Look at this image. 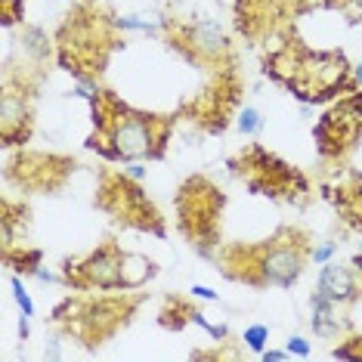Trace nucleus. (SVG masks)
I'll list each match as a JSON object with an SVG mask.
<instances>
[{"label": "nucleus", "mask_w": 362, "mask_h": 362, "mask_svg": "<svg viewBox=\"0 0 362 362\" xmlns=\"http://www.w3.org/2000/svg\"><path fill=\"white\" fill-rule=\"evenodd\" d=\"M192 294L202 300H217V291H211L208 285H192Z\"/></svg>", "instance_id": "25"}, {"label": "nucleus", "mask_w": 362, "mask_h": 362, "mask_svg": "<svg viewBox=\"0 0 362 362\" xmlns=\"http://www.w3.org/2000/svg\"><path fill=\"white\" fill-rule=\"evenodd\" d=\"M334 257V242H325L319 248H313V263H328Z\"/></svg>", "instance_id": "23"}, {"label": "nucleus", "mask_w": 362, "mask_h": 362, "mask_svg": "<svg viewBox=\"0 0 362 362\" xmlns=\"http://www.w3.org/2000/svg\"><path fill=\"white\" fill-rule=\"evenodd\" d=\"M313 136H316V149L322 158H337L347 152L362 136V93H350L332 112H325L313 127Z\"/></svg>", "instance_id": "10"}, {"label": "nucleus", "mask_w": 362, "mask_h": 362, "mask_svg": "<svg viewBox=\"0 0 362 362\" xmlns=\"http://www.w3.org/2000/svg\"><path fill=\"white\" fill-rule=\"evenodd\" d=\"M288 353H291V356L307 359L310 356V344L303 341V337H291V341H288Z\"/></svg>", "instance_id": "22"}, {"label": "nucleus", "mask_w": 362, "mask_h": 362, "mask_svg": "<svg viewBox=\"0 0 362 362\" xmlns=\"http://www.w3.org/2000/svg\"><path fill=\"white\" fill-rule=\"evenodd\" d=\"M124 174H127V177H134L136 183H139V180H146V168H143V164H136V161H127Z\"/></svg>", "instance_id": "24"}, {"label": "nucleus", "mask_w": 362, "mask_h": 362, "mask_svg": "<svg viewBox=\"0 0 362 362\" xmlns=\"http://www.w3.org/2000/svg\"><path fill=\"white\" fill-rule=\"evenodd\" d=\"M260 127H263L260 112L254 109V105H245L242 115H238V130H242L245 136H254V134H260Z\"/></svg>", "instance_id": "17"}, {"label": "nucleus", "mask_w": 362, "mask_h": 362, "mask_svg": "<svg viewBox=\"0 0 362 362\" xmlns=\"http://www.w3.org/2000/svg\"><path fill=\"white\" fill-rule=\"evenodd\" d=\"M359 4H362V0H359Z\"/></svg>", "instance_id": "28"}, {"label": "nucleus", "mask_w": 362, "mask_h": 362, "mask_svg": "<svg viewBox=\"0 0 362 362\" xmlns=\"http://www.w3.org/2000/svg\"><path fill=\"white\" fill-rule=\"evenodd\" d=\"M220 273L233 282H245L251 288H291L300 279L307 260H313L310 235L298 226H279L273 238L263 245H229L217 248Z\"/></svg>", "instance_id": "2"}, {"label": "nucleus", "mask_w": 362, "mask_h": 362, "mask_svg": "<svg viewBox=\"0 0 362 362\" xmlns=\"http://www.w3.org/2000/svg\"><path fill=\"white\" fill-rule=\"evenodd\" d=\"M332 356L334 359H347V362H362V337H347L344 347H337Z\"/></svg>", "instance_id": "20"}, {"label": "nucleus", "mask_w": 362, "mask_h": 362, "mask_svg": "<svg viewBox=\"0 0 362 362\" xmlns=\"http://www.w3.org/2000/svg\"><path fill=\"white\" fill-rule=\"evenodd\" d=\"M10 285H13V298L16 303H19V310H22V316H35V300H31V294L25 291V285H22V279L19 276H10Z\"/></svg>", "instance_id": "19"}, {"label": "nucleus", "mask_w": 362, "mask_h": 362, "mask_svg": "<svg viewBox=\"0 0 362 362\" xmlns=\"http://www.w3.org/2000/svg\"><path fill=\"white\" fill-rule=\"evenodd\" d=\"M22 4H25V0H0V10H4V25L6 28L16 25V22L22 19Z\"/></svg>", "instance_id": "21"}, {"label": "nucleus", "mask_w": 362, "mask_h": 362, "mask_svg": "<svg viewBox=\"0 0 362 362\" xmlns=\"http://www.w3.org/2000/svg\"><path fill=\"white\" fill-rule=\"evenodd\" d=\"M316 291L332 298L337 303H353L362 294V279H359V269L353 267H344V263H325L322 273L316 279Z\"/></svg>", "instance_id": "12"}, {"label": "nucleus", "mask_w": 362, "mask_h": 362, "mask_svg": "<svg viewBox=\"0 0 362 362\" xmlns=\"http://www.w3.org/2000/svg\"><path fill=\"white\" fill-rule=\"evenodd\" d=\"M62 282L75 291H87V288L124 291V251L115 242H105L84 260H65Z\"/></svg>", "instance_id": "9"}, {"label": "nucleus", "mask_w": 362, "mask_h": 362, "mask_svg": "<svg viewBox=\"0 0 362 362\" xmlns=\"http://www.w3.org/2000/svg\"><path fill=\"white\" fill-rule=\"evenodd\" d=\"M168 31V47H174L189 62L208 65V69L223 71L229 69V37L214 19H192V22H170L164 19Z\"/></svg>", "instance_id": "8"}, {"label": "nucleus", "mask_w": 362, "mask_h": 362, "mask_svg": "<svg viewBox=\"0 0 362 362\" xmlns=\"http://www.w3.org/2000/svg\"><path fill=\"white\" fill-rule=\"evenodd\" d=\"M267 75L291 90L300 103L319 105L341 93H350L353 87V65L341 50H307L303 44H285L267 59Z\"/></svg>", "instance_id": "3"}, {"label": "nucleus", "mask_w": 362, "mask_h": 362, "mask_svg": "<svg viewBox=\"0 0 362 362\" xmlns=\"http://www.w3.org/2000/svg\"><path fill=\"white\" fill-rule=\"evenodd\" d=\"M353 84L362 87V59H359L356 65H353Z\"/></svg>", "instance_id": "27"}, {"label": "nucleus", "mask_w": 362, "mask_h": 362, "mask_svg": "<svg viewBox=\"0 0 362 362\" xmlns=\"http://www.w3.org/2000/svg\"><path fill=\"white\" fill-rule=\"evenodd\" d=\"M0 136L4 146H19L31 136V93L25 84H13V75L4 78L0 93Z\"/></svg>", "instance_id": "11"}, {"label": "nucleus", "mask_w": 362, "mask_h": 362, "mask_svg": "<svg viewBox=\"0 0 362 362\" xmlns=\"http://www.w3.org/2000/svg\"><path fill=\"white\" fill-rule=\"evenodd\" d=\"M115 28L118 31H146V35H158L164 22H152L146 16H115Z\"/></svg>", "instance_id": "16"}, {"label": "nucleus", "mask_w": 362, "mask_h": 362, "mask_svg": "<svg viewBox=\"0 0 362 362\" xmlns=\"http://www.w3.org/2000/svg\"><path fill=\"white\" fill-rule=\"evenodd\" d=\"M192 313H195V307L186 298H168L161 307L158 322L164 328H170V332H183L186 325H192Z\"/></svg>", "instance_id": "14"}, {"label": "nucleus", "mask_w": 362, "mask_h": 362, "mask_svg": "<svg viewBox=\"0 0 362 362\" xmlns=\"http://www.w3.org/2000/svg\"><path fill=\"white\" fill-rule=\"evenodd\" d=\"M143 294H121L118 298H78V300H65L56 307L53 322L65 328V334H75L81 344L87 347H100L105 337H112L118 328H124L134 316V310L139 307Z\"/></svg>", "instance_id": "4"}, {"label": "nucleus", "mask_w": 362, "mask_h": 362, "mask_svg": "<svg viewBox=\"0 0 362 362\" xmlns=\"http://www.w3.org/2000/svg\"><path fill=\"white\" fill-rule=\"evenodd\" d=\"M93 105V136L87 139L90 149H96L109 161H149L161 158L168 146L174 118L149 115L130 109L109 90H93L87 96Z\"/></svg>", "instance_id": "1"}, {"label": "nucleus", "mask_w": 362, "mask_h": 362, "mask_svg": "<svg viewBox=\"0 0 362 362\" xmlns=\"http://www.w3.org/2000/svg\"><path fill=\"white\" fill-rule=\"evenodd\" d=\"M260 356L267 359V362H282V359H288V356H291V353H288V350H263Z\"/></svg>", "instance_id": "26"}, {"label": "nucleus", "mask_w": 362, "mask_h": 362, "mask_svg": "<svg viewBox=\"0 0 362 362\" xmlns=\"http://www.w3.org/2000/svg\"><path fill=\"white\" fill-rule=\"evenodd\" d=\"M233 174L245 180V186L254 195H269V199H303L307 192V180H303L294 168H288L282 158H276L273 152H267L263 146H251L238 158L229 161Z\"/></svg>", "instance_id": "6"}, {"label": "nucleus", "mask_w": 362, "mask_h": 362, "mask_svg": "<svg viewBox=\"0 0 362 362\" xmlns=\"http://www.w3.org/2000/svg\"><path fill=\"white\" fill-rule=\"evenodd\" d=\"M155 273H158V267H155L149 257H143V254H127L124 251V291H134V288L146 285Z\"/></svg>", "instance_id": "15"}, {"label": "nucleus", "mask_w": 362, "mask_h": 362, "mask_svg": "<svg viewBox=\"0 0 362 362\" xmlns=\"http://www.w3.org/2000/svg\"><path fill=\"white\" fill-rule=\"evenodd\" d=\"M223 192L208 177H189L177 195V223L186 242L202 257H214L220 248V217H223Z\"/></svg>", "instance_id": "5"}, {"label": "nucleus", "mask_w": 362, "mask_h": 362, "mask_svg": "<svg viewBox=\"0 0 362 362\" xmlns=\"http://www.w3.org/2000/svg\"><path fill=\"white\" fill-rule=\"evenodd\" d=\"M310 307H313V316H310V325L313 332H316L319 337H337L347 328V319L341 316V307L344 303H337L332 298H325V294L313 291L310 298Z\"/></svg>", "instance_id": "13"}, {"label": "nucleus", "mask_w": 362, "mask_h": 362, "mask_svg": "<svg viewBox=\"0 0 362 362\" xmlns=\"http://www.w3.org/2000/svg\"><path fill=\"white\" fill-rule=\"evenodd\" d=\"M242 341L248 344V350L263 353V350H267V341H269V328H267V325H251V328H245Z\"/></svg>", "instance_id": "18"}, {"label": "nucleus", "mask_w": 362, "mask_h": 362, "mask_svg": "<svg viewBox=\"0 0 362 362\" xmlns=\"http://www.w3.org/2000/svg\"><path fill=\"white\" fill-rule=\"evenodd\" d=\"M96 208L112 214L124 226L143 229V233H152V235H164L161 214L146 199V192L136 186V180L127 174L105 170L100 177V189H96Z\"/></svg>", "instance_id": "7"}]
</instances>
